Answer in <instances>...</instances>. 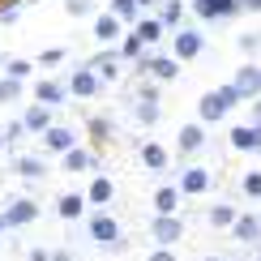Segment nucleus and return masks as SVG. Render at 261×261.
Listing matches in <instances>:
<instances>
[{"label": "nucleus", "instance_id": "obj_1", "mask_svg": "<svg viewBox=\"0 0 261 261\" xmlns=\"http://www.w3.org/2000/svg\"><path fill=\"white\" fill-rule=\"evenodd\" d=\"M236 103H244V94L236 90V82H227V86H219V90L201 94V103H197V120H201V124H214V120H223V116L231 112Z\"/></svg>", "mask_w": 261, "mask_h": 261}, {"label": "nucleus", "instance_id": "obj_2", "mask_svg": "<svg viewBox=\"0 0 261 261\" xmlns=\"http://www.w3.org/2000/svg\"><path fill=\"white\" fill-rule=\"evenodd\" d=\"M103 86H107V82L90 69V64H77V69H73V77H69V94H73V99H94Z\"/></svg>", "mask_w": 261, "mask_h": 261}, {"label": "nucleus", "instance_id": "obj_3", "mask_svg": "<svg viewBox=\"0 0 261 261\" xmlns=\"http://www.w3.org/2000/svg\"><path fill=\"white\" fill-rule=\"evenodd\" d=\"M150 236H154V244L176 248V244H180V236H184L180 214H154V219H150Z\"/></svg>", "mask_w": 261, "mask_h": 261}, {"label": "nucleus", "instance_id": "obj_4", "mask_svg": "<svg viewBox=\"0 0 261 261\" xmlns=\"http://www.w3.org/2000/svg\"><path fill=\"white\" fill-rule=\"evenodd\" d=\"M86 231H90L94 244H116V240H120V223H116L107 210H94L90 223H86Z\"/></svg>", "mask_w": 261, "mask_h": 261}, {"label": "nucleus", "instance_id": "obj_5", "mask_svg": "<svg viewBox=\"0 0 261 261\" xmlns=\"http://www.w3.org/2000/svg\"><path fill=\"white\" fill-rule=\"evenodd\" d=\"M137 73H150V77H159V82H176L180 77V64H176V56H141L137 60Z\"/></svg>", "mask_w": 261, "mask_h": 261}, {"label": "nucleus", "instance_id": "obj_6", "mask_svg": "<svg viewBox=\"0 0 261 261\" xmlns=\"http://www.w3.org/2000/svg\"><path fill=\"white\" fill-rule=\"evenodd\" d=\"M39 219V201H30V197H13L5 205V223H9V231H17V227H30Z\"/></svg>", "mask_w": 261, "mask_h": 261}, {"label": "nucleus", "instance_id": "obj_7", "mask_svg": "<svg viewBox=\"0 0 261 261\" xmlns=\"http://www.w3.org/2000/svg\"><path fill=\"white\" fill-rule=\"evenodd\" d=\"M120 60H124V56H120V47H112V43H107V47H103V51H94L86 64H90V69L99 73L103 82H116V77H120Z\"/></svg>", "mask_w": 261, "mask_h": 261}, {"label": "nucleus", "instance_id": "obj_8", "mask_svg": "<svg viewBox=\"0 0 261 261\" xmlns=\"http://www.w3.org/2000/svg\"><path fill=\"white\" fill-rule=\"evenodd\" d=\"M90 35H94V39H99V43H103V47H107V43H112V47H116V43H120V39H124V21H120V17H116V13H112V9H107V13H99V17H94V30H90Z\"/></svg>", "mask_w": 261, "mask_h": 261}, {"label": "nucleus", "instance_id": "obj_9", "mask_svg": "<svg viewBox=\"0 0 261 261\" xmlns=\"http://www.w3.org/2000/svg\"><path fill=\"white\" fill-rule=\"evenodd\" d=\"M231 150H244V154H261V124H236L231 128Z\"/></svg>", "mask_w": 261, "mask_h": 261}, {"label": "nucleus", "instance_id": "obj_10", "mask_svg": "<svg viewBox=\"0 0 261 261\" xmlns=\"http://www.w3.org/2000/svg\"><path fill=\"white\" fill-rule=\"evenodd\" d=\"M201 51H205L201 30H180L176 26V60H197Z\"/></svg>", "mask_w": 261, "mask_h": 261}, {"label": "nucleus", "instance_id": "obj_11", "mask_svg": "<svg viewBox=\"0 0 261 261\" xmlns=\"http://www.w3.org/2000/svg\"><path fill=\"white\" fill-rule=\"evenodd\" d=\"M240 9V0H193V13L201 21H219V17H231Z\"/></svg>", "mask_w": 261, "mask_h": 261}, {"label": "nucleus", "instance_id": "obj_12", "mask_svg": "<svg viewBox=\"0 0 261 261\" xmlns=\"http://www.w3.org/2000/svg\"><path fill=\"white\" fill-rule=\"evenodd\" d=\"M201 146H205V124H201V120L184 124L180 133H176V150H180V154H197Z\"/></svg>", "mask_w": 261, "mask_h": 261}, {"label": "nucleus", "instance_id": "obj_13", "mask_svg": "<svg viewBox=\"0 0 261 261\" xmlns=\"http://www.w3.org/2000/svg\"><path fill=\"white\" fill-rule=\"evenodd\" d=\"M43 146H47L51 154H64V150H73V146H77V133H73L69 124H51L47 133H43Z\"/></svg>", "mask_w": 261, "mask_h": 261}, {"label": "nucleus", "instance_id": "obj_14", "mask_svg": "<svg viewBox=\"0 0 261 261\" xmlns=\"http://www.w3.org/2000/svg\"><path fill=\"white\" fill-rule=\"evenodd\" d=\"M86 201H90L94 210H107V205L116 201V184L107 180V176H94V180H90V189H86Z\"/></svg>", "mask_w": 261, "mask_h": 261}, {"label": "nucleus", "instance_id": "obj_15", "mask_svg": "<svg viewBox=\"0 0 261 261\" xmlns=\"http://www.w3.org/2000/svg\"><path fill=\"white\" fill-rule=\"evenodd\" d=\"M56 214L64 223H77L86 214V193H60V197H56Z\"/></svg>", "mask_w": 261, "mask_h": 261}, {"label": "nucleus", "instance_id": "obj_16", "mask_svg": "<svg viewBox=\"0 0 261 261\" xmlns=\"http://www.w3.org/2000/svg\"><path fill=\"white\" fill-rule=\"evenodd\" d=\"M231 82H236V90H240L244 99H257V94H261V64H244Z\"/></svg>", "mask_w": 261, "mask_h": 261}, {"label": "nucleus", "instance_id": "obj_17", "mask_svg": "<svg viewBox=\"0 0 261 261\" xmlns=\"http://www.w3.org/2000/svg\"><path fill=\"white\" fill-rule=\"evenodd\" d=\"M205 189H210V171H205V167H189L180 176V193H184V197H201Z\"/></svg>", "mask_w": 261, "mask_h": 261}, {"label": "nucleus", "instance_id": "obj_18", "mask_svg": "<svg viewBox=\"0 0 261 261\" xmlns=\"http://www.w3.org/2000/svg\"><path fill=\"white\" fill-rule=\"evenodd\" d=\"M21 120H26V128H30V133H47V128H51V107L35 99V103L26 107V112H21Z\"/></svg>", "mask_w": 261, "mask_h": 261}, {"label": "nucleus", "instance_id": "obj_19", "mask_svg": "<svg viewBox=\"0 0 261 261\" xmlns=\"http://www.w3.org/2000/svg\"><path fill=\"white\" fill-rule=\"evenodd\" d=\"M35 99L47 103V107H60V103H69L73 94H69V86H64V82H39L35 86Z\"/></svg>", "mask_w": 261, "mask_h": 261}, {"label": "nucleus", "instance_id": "obj_20", "mask_svg": "<svg viewBox=\"0 0 261 261\" xmlns=\"http://www.w3.org/2000/svg\"><path fill=\"white\" fill-rule=\"evenodd\" d=\"M231 236L240 244H257L261 240V219H257V214H240V219L231 223Z\"/></svg>", "mask_w": 261, "mask_h": 261}, {"label": "nucleus", "instance_id": "obj_21", "mask_svg": "<svg viewBox=\"0 0 261 261\" xmlns=\"http://www.w3.org/2000/svg\"><path fill=\"white\" fill-rule=\"evenodd\" d=\"M167 163H171L167 146H159V141H146V146H141V167L146 171H167Z\"/></svg>", "mask_w": 261, "mask_h": 261}, {"label": "nucleus", "instance_id": "obj_22", "mask_svg": "<svg viewBox=\"0 0 261 261\" xmlns=\"http://www.w3.org/2000/svg\"><path fill=\"white\" fill-rule=\"evenodd\" d=\"M60 167L64 171H90V167H99V159H94L90 150L73 146V150H64V154H60Z\"/></svg>", "mask_w": 261, "mask_h": 261}, {"label": "nucleus", "instance_id": "obj_23", "mask_svg": "<svg viewBox=\"0 0 261 261\" xmlns=\"http://www.w3.org/2000/svg\"><path fill=\"white\" fill-rule=\"evenodd\" d=\"M180 184H163V189L154 193V214H176V205H180Z\"/></svg>", "mask_w": 261, "mask_h": 261}, {"label": "nucleus", "instance_id": "obj_24", "mask_svg": "<svg viewBox=\"0 0 261 261\" xmlns=\"http://www.w3.org/2000/svg\"><path fill=\"white\" fill-rule=\"evenodd\" d=\"M13 171L21 180H43L47 176V167H43V159H35V154H21L17 163H13Z\"/></svg>", "mask_w": 261, "mask_h": 261}, {"label": "nucleus", "instance_id": "obj_25", "mask_svg": "<svg viewBox=\"0 0 261 261\" xmlns=\"http://www.w3.org/2000/svg\"><path fill=\"white\" fill-rule=\"evenodd\" d=\"M116 47H120V56H124V60H133V64H137L141 56H146V39H141L137 30H128V35H124L120 43H116Z\"/></svg>", "mask_w": 261, "mask_h": 261}, {"label": "nucleus", "instance_id": "obj_26", "mask_svg": "<svg viewBox=\"0 0 261 261\" xmlns=\"http://www.w3.org/2000/svg\"><path fill=\"white\" fill-rule=\"evenodd\" d=\"M137 35L141 39H146V47H150V43H159L163 39V30H167V21H163V17H137Z\"/></svg>", "mask_w": 261, "mask_h": 261}, {"label": "nucleus", "instance_id": "obj_27", "mask_svg": "<svg viewBox=\"0 0 261 261\" xmlns=\"http://www.w3.org/2000/svg\"><path fill=\"white\" fill-rule=\"evenodd\" d=\"M107 9H112V13L120 17L124 26H137V17H141V5H137V0H112Z\"/></svg>", "mask_w": 261, "mask_h": 261}, {"label": "nucleus", "instance_id": "obj_28", "mask_svg": "<svg viewBox=\"0 0 261 261\" xmlns=\"http://www.w3.org/2000/svg\"><path fill=\"white\" fill-rule=\"evenodd\" d=\"M236 219H240V210H236V205H214V210H210V227H227V231H231Z\"/></svg>", "mask_w": 261, "mask_h": 261}, {"label": "nucleus", "instance_id": "obj_29", "mask_svg": "<svg viewBox=\"0 0 261 261\" xmlns=\"http://www.w3.org/2000/svg\"><path fill=\"white\" fill-rule=\"evenodd\" d=\"M86 128H90L94 146H107V137H112V124H107L103 116H90V120H86Z\"/></svg>", "mask_w": 261, "mask_h": 261}, {"label": "nucleus", "instance_id": "obj_30", "mask_svg": "<svg viewBox=\"0 0 261 261\" xmlns=\"http://www.w3.org/2000/svg\"><path fill=\"white\" fill-rule=\"evenodd\" d=\"M13 99H21V77H0V103H13Z\"/></svg>", "mask_w": 261, "mask_h": 261}, {"label": "nucleus", "instance_id": "obj_31", "mask_svg": "<svg viewBox=\"0 0 261 261\" xmlns=\"http://www.w3.org/2000/svg\"><path fill=\"white\" fill-rule=\"evenodd\" d=\"M5 73H9V77H21V82H26L30 73H35V60H5Z\"/></svg>", "mask_w": 261, "mask_h": 261}, {"label": "nucleus", "instance_id": "obj_32", "mask_svg": "<svg viewBox=\"0 0 261 261\" xmlns=\"http://www.w3.org/2000/svg\"><path fill=\"white\" fill-rule=\"evenodd\" d=\"M137 120H141V124H154V120H159V99H146V103L137 99Z\"/></svg>", "mask_w": 261, "mask_h": 261}, {"label": "nucleus", "instance_id": "obj_33", "mask_svg": "<svg viewBox=\"0 0 261 261\" xmlns=\"http://www.w3.org/2000/svg\"><path fill=\"white\" fill-rule=\"evenodd\" d=\"M64 56H69L64 47H47V51H39L35 64H43V69H56V64H64Z\"/></svg>", "mask_w": 261, "mask_h": 261}, {"label": "nucleus", "instance_id": "obj_34", "mask_svg": "<svg viewBox=\"0 0 261 261\" xmlns=\"http://www.w3.org/2000/svg\"><path fill=\"white\" fill-rule=\"evenodd\" d=\"M64 13H69V17H90L94 13V0H64Z\"/></svg>", "mask_w": 261, "mask_h": 261}, {"label": "nucleus", "instance_id": "obj_35", "mask_svg": "<svg viewBox=\"0 0 261 261\" xmlns=\"http://www.w3.org/2000/svg\"><path fill=\"white\" fill-rule=\"evenodd\" d=\"M240 189H244V197H253V201H261V171H248Z\"/></svg>", "mask_w": 261, "mask_h": 261}, {"label": "nucleus", "instance_id": "obj_36", "mask_svg": "<svg viewBox=\"0 0 261 261\" xmlns=\"http://www.w3.org/2000/svg\"><path fill=\"white\" fill-rule=\"evenodd\" d=\"M180 17H184V5L180 0H167V5H163V21H167V26H180Z\"/></svg>", "mask_w": 261, "mask_h": 261}, {"label": "nucleus", "instance_id": "obj_37", "mask_svg": "<svg viewBox=\"0 0 261 261\" xmlns=\"http://www.w3.org/2000/svg\"><path fill=\"white\" fill-rule=\"evenodd\" d=\"M30 128H26V120H13V124H5V137H9V146H13L17 137H26Z\"/></svg>", "mask_w": 261, "mask_h": 261}, {"label": "nucleus", "instance_id": "obj_38", "mask_svg": "<svg viewBox=\"0 0 261 261\" xmlns=\"http://www.w3.org/2000/svg\"><path fill=\"white\" fill-rule=\"evenodd\" d=\"M146 261H176V248H167V244H154V253H150Z\"/></svg>", "mask_w": 261, "mask_h": 261}, {"label": "nucleus", "instance_id": "obj_39", "mask_svg": "<svg viewBox=\"0 0 261 261\" xmlns=\"http://www.w3.org/2000/svg\"><path fill=\"white\" fill-rule=\"evenodd\" d=\"M240 47H244V51H257V47H261V35H244Z\"/></svg>", "mask_w": 261, "mask_h": 261}, {"label": "nucleus", "instance_id": "obj_40", "mask_svg": "<svg viewBox=\"0 0 261 261\" xmlns=\"http://www.w3.org/2000/svg\"><path fill=\"white\" fill-rule=\"evenodd\" d=\"M30 261H51V253L47 248H30Z\"/></svg>", "mask_w": 261, "mask_h": 261}, {"label": "nucleus", "instance_id": "obj_41", "mask_svg": "<svg viewBox=\"0 0 261 261\" xmlns=\"http://www.w3.org/2000/svg\"><path fill=\"white\" fill-rule=\"evenodd\" d=\"M240 5L248 9V13H261V0H240Z\"/></svg>", "mask_w": 261, "mask_h": 261}, {"label": "nucleus", "instance_id": "obj_42", "mask_svg": "<svg viewBox=\"0 0 261 261\" xmlns=\"http://www.w3.org/2000/svg\"><path fill=\"white\" fill-rule=\"evenodd\" d=\"M253 120L261 124V94H257V99H253Z\"/></svg>", "mask_w": 261, "mask_h": 261}, {"label": "nucleus", "instance_id": "obj_43", "mask_svg": "<svg viewBox=\"0 0 261 261\" xmlns=\"http://www.w3.org/2000/svg\"><path fill=\"white\" fill-rule=\"evenodd\" d=\"M51 261H73L69 253H64V248H60V253H51Z\"/></svg>", "mask_w": 261, "mask_h": 261}, {"label": "nucleus", "instance_id": "obj_44", "mask_svg": "<svg viewBox=\"0 0 261 261\" xmlns=\"http://www.w3.org/2000/svg\"><path fill=\"white\" fill-rule=\"evenodd\" d=\"M5 146H9V137H5V128H0V154H5Z\"/></svg>", "mask_w": 261, "mask_h": 261}, {"label": "nucleus", "instance_id": "obj_45", "mask_svg": "<svg viewBox=\"0 0 261 261\" xmlns=\"http://www.w3.org/2000/svg\"><path fill=\"white\" fill-rule=\"evenodd\" d=\"M9 231V223H5V210H0V236H5Z\"/></svg>", "mask_w": 261, "mask_h": 261}, {"label": "nucleus", "instance_id": "obj_46", "mask_svg": "<svg viewBox=\"0 0 261 261\" xmlns=\"http://www.w3.org/2000/svg\"><path fill=\"white\" fill-rule=\"evenodd\" d=\"M137 5H141V9H146V5H154V0H137Z\"/></svg>", "mask_w": 261, "mask_h": 261}, {"label": "nucleus", "instance_id": "obj_47", "mask_svg": "<svg viewBox=\"0 0 261 261\" xmlns=\"http://www.w3.org/2000/svg\"><path fill=\"white\" fill-rule=\"evenodd\" d=\"M0 77H5V60H0Z\"/></svg>", "mask_w": 261, "mask_h": 261}, {"label": "nucleus", "instance_id": "obj_48", "mask_svg": "<svg viewBox=\"0 0 261 261\" xmlns=\"http://www.w3.org/2000/svg\"><path fill=\"white\" fill-rule=\"evenodd\" d=\"M205 261H219V257H205Z\"/></svg>", "mask_w": 261, "mask_h": 261}, {"label": "nucleus", "instance_id": "obj_49", "mask_svg": "<svg viewBox=\"0 0 261 261\" xmlns=\"http://www.w3.org/2000/svg\"><path fill=\"white\" fill-rule=\"evenodd\" d=\"M257 257H261V253H257Z\"/></svg>", "mask_w": 261, "mask_h": 261}]
</instances>
